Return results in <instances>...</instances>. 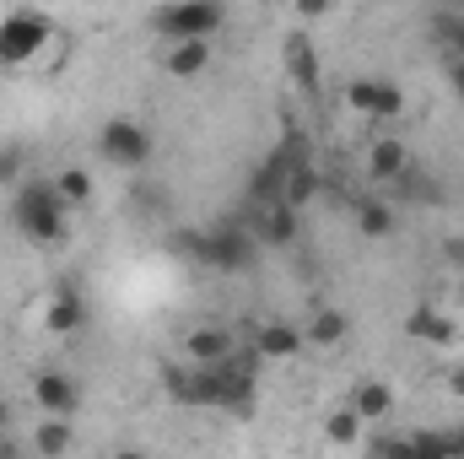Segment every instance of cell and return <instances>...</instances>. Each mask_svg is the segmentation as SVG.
Instances as JSON below:
<instances>
[{"label": "cell", "instance_id": "6da1fadb", "mask_svg": "<svg viewBox=\"0 0 464 459\" xmlns=\"http://www.w3.org/2000/svg\"><path fill=\"white\" fill-rule=\"evenodd\" d=\"M11 222L27 243H65V200L54 184H22L11 200Z\"/></svg>", "mask_w": 464, "mask_h": 459}, {"label": "cell", "instance_id": "7a4b0ae2", "mask_svg": "<svg viewBox=\"0 0 464 459\" xmlns=\"http://www.w3.org/2000/svg\"><path fill=\"white\" fill-rule=\"evenodd\" d=\"M54 38V22L44 11H5L0 16V71H22L33 65Z\"/></svg>", "mask_w": 464, "mask_h": 459}, {"label": "cell", "instance_id": "3957f363", "mask_svg": "<svg viewBox=\"0 0 464 459\" xmlns=\"http://www.w3.org/2000/svg\"><path fill=\"white\" fill-rule=\"evenodd\" d=\"M222 22H227L222 0H173V5L157 11V33L168 44H179V38H217Z\"/></svg>", "mask_w": 464, "mask_h": 459}, {"label": "cell", "instance_id": "277c9868", "mask_svg": "<svg viewBox=\"0 0 464 459\" xmlns=\"http://www.w3.org/2000/svg\"><path fill=\"white\" fill-rule=\"evenodd\" d=\"M98 151H103V162H114V168H146L151 151H157V141H151L146 124L114 114V119H103V130H98Z\"/></svg>", "mask_w": 464, "mask_h": 459}, {"label": "cell", "instance_id": "5b68a950", "mask_svg": "<svg viewBox=\"0 0 464 459\" xmlns=\"http://www.w3.org/2000/svg\"><path fill=\"white\" fill-rule=\"evenodd\" d=\"M346 109L362 119H400L405 114V93L394 82H378V76H356L346 87Z\"/></svg>", "mask_w": 464, "mask_h": 459}, {"label": "cell", "instance_id": "8992f818", "mask_svg": "<svg viewBox=\"0 0 464 459\" xmlns=\"http://www.w3.org/2000/svg\"><path fill=\"white\" fill-rule=\"evenodd\" d=\"M33 405H38L44 416H76V411H82V389H76L71 373L44 367V373H33Z\"/></svg>", "mask_w": 464, "mask_h": 459}, {"label": "cell", "instance_id": "52a82bcc", "mask_svg": "<svg viewBox=\"0 0 464 459\" xmlns=\"http://www.w3.org/2000/svg\"><path fill=\"white\" fill-rule=\"evenodd\" d=\"M184 356H189L195 367H217V362H227L232 356V330H222V325H200V330H189V336H184Z\"/></svg>", "mask_w": 464, "mask_h": 459}, {"label": "cell", "instance_id": "ba28073f", "mask_svg": "<svg viewBox=\"0 0 464 459\" xmlns=\"http://www.w3.org/2000/svg\"><path fill=\"white\" fill-rule=\"evenodd\" d=\"M206 65H211V38H179L168 49V76H179V82H195Z\"/></svg>", "mask_w": 464, "mask_h": 459}, {"label": "cell", "instance_id": "9c48e42d", "mask_svg": "<svg viewBox=\"0 0 464 459\" xmlns=\"http://www.w3.org/2000/svg\"><path fill=\"white\" fill-rule=\"evenodd\" d=\"M286 71H292V82H297L303 93L319 87V49H314L308 33H292V38H286Z\"/></svg>", "mask_w": 464, "mask_h": 459}, {"label": "cell", "instance_id": "30bf717a", "mask_svg": "<svg viewBox=\"0 0 464 459\" xmlns=\"http://www.w3.org/2000/svg\"><path fill=\"white\" fill-rule=\"evenodd\" d=\"M367 173L372 179H383V184H394V179H405L411 173V151H405V141H372V151H367Z\"/></svg>", "mask_w": 464, "mask_h": 459}, {"label": "cell", "instance_id": "8fae6325", "mask_svg": "<svg viewBox=\"0 0 464 459\" xmlns=\"http://www.w3.org/2000/svg\"><path fill=\"white\" fill-rule=\"evenodd\" d=\"M87 325V303H82V292L76 287H60L54 298H49V330L54 336H76Z\"/></svg>", "mask_w": 464, "mask_h": 459}, {"label": "cell", "instance_id": "7c38bea8", "mask_svg": "<svg viewBox=\"0 0 464 459\" xmlns=\"http://www.w3.org/2000/svg\"><path fill=\"white\" fill-rule=\"evenodd\" d=\"M195 254H200V259H211V265H222V270H232V265H248V243H243L237 232H211V238H195Z\"/></svg>", "mask_w": 464, "mask_h": 459}, {"label": "cell", "instance_id": "4fadbf2b", "mask_svg": "<svg viewBox=\"0 0 464 459\" xmlns=\"http://www.w3.org/2000/svg\"><path fill=\"white\" fill-rule=\"evenodd\" d=\"M351 411H356L362 422H378V416H389V411H394V389H389V384H378V378H362V384H356V395H351Z\"/></svg>", "mask_w": 464, "mask_h": 459}, {"label": "cell", "instance_id": "5bb4252c", "mask_svg": "<svg viewBox=\"0 0 464 459\" xmlns=\"http://www.w3.org/2000/svg\"><path fill=\"white\" fill-rule=\"evenodd\" d=\"M259 238H265V243H292V238H297V206L276 195V200L265 206V217H259Z\"/></svg>", "mask_w": 464, "mask_h": 459}, {"label": "cell", "instance_id": "9a60e30c", "mask_svg": "<svg viewBox=\"0 0 464 459\" xmlns=\"http://www.w3.org/2000/svg\"><path fill=\"white\" fill-rule=\"evenodd\" d=\"M405 330L416 336V341H427V346H449L459 330H454V319L449 314H438V308H416L411 319H405Z\"/></svg>", "mask_w": 464, "mask_h": 459}, {"label": "cell", "instance_id": "2e32d148", "mask_svg": "<svg viewBox=\"0 0 464 459\" xmlns=\"http://www.w3.org/2000/svg\"><path fill=\"white\" fill-rule=\"evenodd\" d=\"M346 330H351V319L341 314V308H319V314L303 325V341L308 346H341L346 341Z\"/></svg>", "mask_w": 464, "mask_h": 459}, {"label": "cell", "instance_id": "e0dca14e", "mask_svg": "<svg viewBox=\"0 0 464 459\" xmlns=\"http://www.w3.org/2000/svg\"><path fill=\"white\" fill-rule=\"evenodd\" d=\"M303 330H297V325H281V319H276V325H265V330H259V351H265V356H276V362H286V356H297V351H303Z\"/></svg>", "mask_w": 464, "mask_h": 459}, {"label": "cell", "instance_id": "ac0fdd59", "mask_svg": "<svg viewBox=\"0 0 464 459\" xmlns=\"http://www.w3.org/2000/svg\"><path fill=\"white\" fill-rule=\"evenodd\" d=\"M76 438H71V416H44L38 433H33V449L38 454H65Z\"/></svg>", "mask_w": 464, "mask_h": 459}, {"label": "cell", "instance_id": "d6986e66", "mask_svg": "<svg viewBox=\"0 0 464 459\" xmlns=\"http://www.w3.org/2000/svg\"><path fill=\"white\" fill-rule=\"evenodd\" d=\"M356 232L372 238V243H383V238L394 232V211H389L383 200H362V206H356Z\"/></svg>", "mask_w": 464, "mask_h": 459}, {"label": "cell", "instance_id": "ffe728a7", "mask_svg": "<svg viewBox=\"0 0 464 459\" xmlns=\"http://www.w3.org/2000/svg\"><path fill=\"white\" fill-rule=\"evenodd\" d=\"M54 190H60L65 206H87V200H92V173H87V168H60Z\"/></svg>", "mask_w": 464, "mask_h": 459}, {"label": "cell", "instance_id": "44dd1931", "mask_svg": "<svg viewBox=\"0 0 464 459\" xmlns=\"http://www.w3.org/2000/svg\"><path fill=\"white\" fill-rule=\"evenodd\" d=\"M330 444H335V449L362 444V416H356V411H335V416H330Z\"/></svg>", "mask_w": 464, "mask_h": 459}, {"label": "cell", "instance_id": "7402d4cb", "mask_svg": "<svg viewBox=\"0 0 464 459\" xmlns=\"http://www.w3.org/2000/svg\"><path fill=\"white\" fill-rule=\"evenodd\" d=\"M308 195H314V173H308V168H297V173H292V184H281V200L308 206Z\"/></svg>", "mask_w": 464, "mask_h": 459}, {"label": "cell", "instance_id": "603a6c76", "mask_svg": "<svg viewBox=\"0 0 464 459\" xmlns=\"http://www.w3.org/2000/svg\"><path fill=\"white\" fill-rule=\"evenodd\" d=\"M438 38H443L454 54H464V16H438Z\"/></svg>", "mask_w": 464, "mask_h": 459}, {"label": "cell", "instance_id": "cb8c5ba5", "mask_svg": "<svg viewBox=\"0 0 464 459\" xmlns=\"http://www.w3.org/2000/svg\"><path fill=\"white\" fill-rule=\"evenodd\" d=\"M22 146H0V184H16V173H22Z\"/></svg>", "mask_w": 464, "mask_h": 459}, {"label": "cell", "instance_id": "d4e9b609", "mask_svg": "<svg viewBox=\"0 0 464 459\" xmlns=\"http://www.w3.org/2000/svg\"><path fill=\"white\" fill-rule=\"evenodd\" d=\"M292 5H297V16H303V22H319V16H330V5H335V0H292Z\"/></svg>", "mask_w": 464, "mask_h": 459}, {"label": "cell", "instance_id": "484cf974", "mask_svg": "<svg viewBox=\"0 0 464 459\" xmlns=\"http://www.w3.org/2000/svg\"><path fill=\"white\" fill-rule=\"evenodd\" d=\"M443 259H449V265H464V232H459V238H449V243H443Z\"/></svg>", "mask_w": 464, "mask_h": 459}, {"label": "cell", "instance_id": "4316f807", "mask_svg": "<svg viewBox=\"0 0 464 459\" xmlns=\"http://www.w3.org/2000/svg\"><path fill=\"white\" fill-rule=\"evenodd\" d=\"M449 82H454V93L464 98V54H454V60H449Z\"/></svg>", "mask_w": 464, "mask_h": 459}, {"label": "cell", "instance_id": "83f0119b", "mask_svg": "<svg viewBox=\"0 0 464 459\" xmlns=\"http://www.w3.org/2000/svg\"><path fill=\"white\" fill-rule=\"evenodd\" d=\"M449 389H454V395H459V400H464V362H459V367H454V373H449Z\"/></svg>", "mask_w": 464, "mask_h": 459}, {"label": "cell", "instance_id": "f1b7e54d", "mask_svg": "<svg viewBox=\"0 0 464 459\" xmlns=\"http://www.w3.org/2000/svg\"><path fill=\"white\" fill-rule=\"evenodd\" d=\"M5 422H11V405H5V400H0V427H5Z\"/></svg>", "mask_w": 464, "mask_h": 459}]
</instances>
